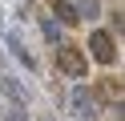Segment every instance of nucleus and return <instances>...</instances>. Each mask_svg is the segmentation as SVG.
I'll list each match as a JSON object with an SVG mask.
<instances>
[{"instance_id":"2","label":"nucleus","mask_w":125,"mask_h":121,"mask_svg":"<svg viewBox=\"0 0 125 121\" xmlns=\"http://www.w3.org/2000/svg\"><path fill=\"white\" fill-rule=\"evenodd\" d=\"M89 56L97 65H113L117 61V44H113V32H105V28H97L89 36Z\"/></svg>"},{"instance_id":"9","label":"nucleus","mask_w":125,"mask_h":121,"mask_svg":"<svg viewBox=\"0 0 125 121\" xmlns=\"http://www.w3.org/2000/svg\"><path fill=\"white\" fill-rule=\"evenodd\" d=\"M41 28H44V36H49V40H57V44H61V28H57V24H52V20H44Z\"/></svg>"},{"instance_id":"1","label":"nucleus","mask_w":125,"mask_h":121,"mask_svg":"<svg viewBox=\"0 0 125 121\" xmlns=\"http://www.w3.org/2000/svg\"><path fill=\"white\" fill-rule=\"evenodd\" d=\"M57 69L65 73V77L85 81V69H89V56H85V48H77V44H61V48H57Z\"/></svg>"},{"instance_id":"3","label":"nucleus","mask_w":125,"mask_h":121,"mask_svg":"<svg viewBox=\"0 0 125 121\" xmlns=\"http://www.w3.org/2000/svg\"><path fill=\"white\" fill-rule=\"evenodd\" d=\"M69 101H73V109H77V117H93V97H89V89H85V85H77Z\"/></svg>"},{"instance_id":"4","label":"nucleus","mask_w":125,"mask_h":121,"mask_svg":"<svg viewBox=\"0 0 125 121\" xmlns=\"http://www.w3.org/2000/svg\"><path fill=\"white\" fill-rule=\"evenodd\" d=\"M0 93L12 97V105H24V85H20L16 77H4V81H0Z\"/></svg>"},{"instance_id":"6","label":"nucleus","mask_w":125,"mask_h":121,"mask_svg":"<svg viewBox=\"0 0 125 121\" xmlns=\"http://www.w3.org/2000/svg\"><path fill=\"white\" fill-rule=\"evenodd\" d=\"M8 44H12V56H16V61H20V65H24V69H36V61H32V56H28V53H24V44H20V40H16V36H12V40H8Z\"/></svg>"},{"instance_id":"8","label":"nucleus","mask_w":125,"mask_h":121,"mask_svg":"<svg viewBox=\"0 0 125 121\" xmlns=\"http://www.w3.org/2000/svg\"><path fill=\"white\" fill-rule=\"evenodd\" d=\"M4 121H28V109L24 105H12V109L4 113Z\"/></svg>"},{"instance_id":"7","label":"nucleus","mask_w":125,"mask_h":121,"mask_svg":"<svg viewBox=\"0 0 125 121\" xmlns=\"http://www.w3.org/2000/svg\"><path fill=\"white\" fill-rule=\"evenodd\" d=\"M105 97L121 105V81H113V77H109V81H105Z\"/></svg>"},{"instance_id":"5","label":"nucleus","mask_w":125,"mask_h":121,"mask_svg":"<svg viewBox=\"0 0 125 121\" xmlns=\"http://www.w3.org/2000/svg\"><path fill=\"white\" fill-rule=\"evenodd\" d=\"M52 12H57V20H61V24H77V20H81L77 4H69V0H57V4H52Z\"/></svg>"}]
</instances>
